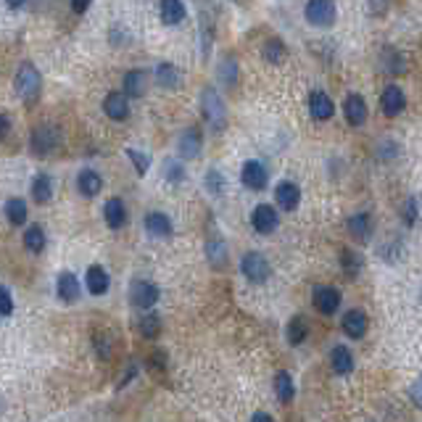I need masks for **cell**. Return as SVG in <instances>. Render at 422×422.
I'll return each mask as SVG.
<instances>
[{
    "mask_svg": "<svg viewBox=\"0 0 422 422\" xmlns=\"http://www.w3.org/2000/svg\"><path fill=\"white\" fill-rule=\"evenodd\" d=\"M201 111H204L206 124L214 132H222L228 127V109H225V100L214 87H206L201 93Z\"/></svg>",
    "mask_w": 422,
    "mask_h": 422,
    "instance_id": "cell-1",
    "label": "cell"
},
{
    "mask_svg": "<svg viewBox=\"0 0 422 422\" xmlns=\"http://www.w3.org/2000/svg\"><path fill=\"white\" fill-rule=\"evenodd\" d=\"M13 87H16V95L22 98V100H34V98L40 95L43 77H40V72L32 64H22L16 77H13Z\"/></svg>",
    "mask_w": 422,
    "mask_h": 422,
    "instance_id": "cell-2",
    "label": "cell"
},
{
    "mask_svg": "<svg viewBox=\"0 0 422 422\" xmlns=\"http://www.w3.org/2000/svg\"><path fill=\"white\" fill-rule=\"evenodd\" d=\"M240 272H243V277H246L249 282L261 285V282L270 280L272 267H270V261H267L264 253H259V251H249V253L240 259Z\"/></svg>",
    "mask_w": 422,
    "mask_h": 422,
    "instance_id": "cell-3",
    "label": "cell"
},
{
    "mask_svg": "<svg viewBox=\"0 0 422 422\" xmlns=\"http://www.w3.org/2000/svg\"><path fill=\"white\" fill-rule=\"evenodd\" d=\"M306 22L312 24V27H333L336 24V16H338V8H336V0H309L306 3Z\"/></svg>",
    "mask_w": 422,
    "mask_h": 422,
    "instance_id": "cell-4",
    "label": "cell"
},
{
    "mask_svg": "<svg viewBox=\"0 0 422 422\" xmlns=\"http://www.w3.org/2000/svg\"><path fill=\"white\" fill-rule=\"evenodd\" d=\"M161 298V291H159V285L151 280H138L130 282V303L132 306H138V309H153L156 301Z\"/></svg>",
    "mask_w": 422,
    "mask_h": 422,
    "instance_id": "cell-5",
    "label": "cell"
},
{
    "mask_svg": "<svg viewBox=\"0 0 422 422\" xmlns=\"http://www.w3.org/2000/svg\"><path fill=\"white\" fill-rule=\"evenodd\" d=\"M61 143V130L55 124H40L32 130V138H29V148H32L37 156H45L58 148Z\"/></svg>",
    "mask_w": 422,
    "mask_h": 422,
    "instance_id": "cell-6",
    "label": "cell"
},
{
    "mask_svg": "<svg viewBox=\"0 0 422 422\" xmlns=\"http://www.w3.org/2000/svg\"><path fill=\"white\" fill-rule=\"evenodd\" d=\"M280 225V217H277V209L270 204H259L253 211H251V228L256 230L259 235H272Z\"/></svg>",
    "mask_w": 422,
    "mask_h": 422,
    "instance_id": "cell-7",
    "label": "cell"
},
{
    "mask_svg": "<svg viewBox=\"0 0 422 422\" xmlns=\"http://www.w3.org/2000/svg\"><path fill=\"white\" fill-rule=\"evenodd\" d=\"M240 183L246 185L249 190H253V193H259V190H264L267 183H270V172H267V166L261 161L251 159V161H246L243 169H240Z\"/></svg>",
    "mask_w": 422,
    "mask_h": 422,
    "instance_id": "cell-8",
    "label": "cell"
},
{
    "mask_svg": "<svg viewBox=\"0 0 422 422\" xmlns=\"http://www.w3.org/2000/svg\"><path fill=\"white\" fill-rule=\"evenodd\" d=\"M275 201H277V206H280L282 211H293V209H298V204H301V187L296 183H291V180H282L275 187Z\"/></svg>",
    "mask_w": 422,
    "mask_h": 422,
    "instance_id": "cell-9",
    "label": "cell"
},
{
    "mask_svg": "<svg viewBox=\"0 0 422 422\" xmlns=\"http://www.w3.org/2000/svg\"><path fill=\"white\" fill-rule=\"evenodd\" d=\"M309 114H312V119L317 121L333 119V114H336L333 98L327 95V93H322V90H314L312 95H309Z\"/></svg>",
    "mask_w": 422,
    "mask_h": 422,
    "instance_id": "cell-10",
    "label": "cell"
},
{
    "mask_svg": "<svg viewBox=\"0 0 422 422\" xmlns=\"http://www.w3.org/2000/svg\"><path fill=\"white\" fill-rule=\"evenodd\" d=\"M341 306V293L330 285H317L314 288V309L319 314H336Z\"/></svg>",
    "mask_w": 422,
    "mask_h": 422,
    "instance_id": "cell-11",
    "label": "cell"
},
{
    "mask_svg": "<svg viewBox=\"0 0 422 422\" xmlns=\"http://www.w3.org/2000/svg\"><path fill=\"white\" fill-rule=\"evenodd\" d=\"M407 106V98H404V90L399 85H388L380 95V109L385 117H399L401 111Z\"/></svg>",
    "mask_w": 422,
    "mask_h": 422,
    "instance_id": "cell-12",
    "label": "cell"
},
{
    "mask_svg": "<svg viewBox=\"0 0 422 422\" xmlns=\"http://www.w3.org/2000/svg\"><path fill=\"white\" fill-rule=\"evenodd\" d=\"M177 151L183 159H198L201 151H204V138H201V132L195 130V127H187V130L180 135V140H177Z\"/></svg>",
    "mask_w": 422,
    "mask_h": 422,
    "instance_id": "cell-13",
    "label": "cell"
},
{
    "mask_svg": "<svg viewBox=\"0 0 422 422\" xmlns=\"http://www.w3.org/2000/svg\"><path fill=\"white\" fill-rule=\"evenodd\" d=\"M103 114L114 121H124L130 117V100L124 93H109L103 98Z\"/></svg>",
    "mask_w": 422,
    "mask_h": 422,
    "instance_id": "cell-14",
    "label": "cell"
},
{
    "mask_svg": "<svg viewBox=\"0 0 422 422\" xmlns=\"http://www.w3.org/2000/svg\"><path fill=\"white\" fill-rule=\"evenodd\" d=\"M343 114H346V121L351 127H362L367 121V100L362 95H357V93H351L343 100Z\"/></svg>",
    "mask_w": 422,
    "mask_h": 422,
    "instance_id": "cell-15",
    "label": "cell"
},
{
    "mask_svg": "<svg viewBox=\"0 0 422 422\" xmlns=\"http://www.w3.org/2000/svg\"><path fill=\"white\" fill-rule=\"evenodd\" d=\"M103 219H106V225L109 230H121L127 225V206L121 198H109L106 206H103Z\"/></svg>",
    "mask_w": 422,
    "mask_h": 422,
    "instance_id": "cell-16",
    "label": "cell"
},
{
    "mask_svg": "<svg viewBox=\"0 0 422 422\" xmlns=\"http://www.w3.org/2000/svg\"><path fill=\"white\" fill-rule=\"evenodd\" d=\"M143 225H145L148 235H153V238H172V219L166 217L164 211H151V214H145Z\"/></svg>",
    "mask_w": 422,
    "mask_h": 422,
    "instance_id": "cell-17",
    "label": "cell"
},
{
    "mask_svg": "<svg viewBox=\"0 0 422 422\" xmlns=\"http://www.w3.org/2000/svg\"><path fill=\"white\" fill-rule=\"evenodd\" d=\"M343 333L348 338L359 341V338L367 333V314L362 312V309H348L343 314Z\"/></svg>",
    "mask_w": 422,
    "mask_h": 422,
    "instance_id": "cell-18",
    "label": "cell"
},
{
    "mask_svg": "<svg viewBox=\"0 0 422 422\" xmlns=\"http://www.w3.org/2000/svg\"><path fill=\"white\" fill-rule=\"evenodd\" d=\"M55 293H58V298L64 303H74L79 298L82 288H79V280H77L72 272H61L58 282H55Z\"/></svg>",
    "mask_w": 422,
    "mask_h": 422,
    "instance_id": "cell-19",
    "label": "cell"
},
{
    "mask_svg": "<svg viewBox=\"0 0 422 422\" xmlns=\"http://www.w3.org/2000/svg\"><path fill=\"white\" fill-rule=\"evenodd\" d=\"M77 190L85 195V198H95L100 190H103V180L95 169H82L77 174Z\"/></svg>",
    "mask_w": 422,
    "mask_h": 422,
    "instance_id": "cell-20",
    "label": "cell"
},
{
    "mask_svg": "<svg viewBox=\"0 0 422 422\" xmlns=\"http://www.w3.org/2000/svg\"><path fill=\"white\" fill-rule=\"evenodd\" d=\"M85 282H87V291L93 293V296H103V293H109V272L103 270L100 264L87 267Z\"/></svg>",
    "mask_w": 422,
    "mask_h": 422,
    "instance_id": "cell-21",
    "label": "cell"
},
{
    "mask_svg": "<svg viewBox=\"0 0 422 422\" xmlns=\"http://www.w3.org/2000/svg\"><path fill=\"white\" fill-rule=\"evenodd\" d=\"M124 95L127 98H143L145 95V90H148V74L140 72V69H132L124 74Z\"/></svg>",
    "mask_w": 422,
    "mask_h": 422,
    "instance_id": "cell-22",
    "label": "cell"
},
{
    "mask_svg": "<svg viewBox=\"0 0 422 422\" xmlns=\"http://www.w3.org/2000/svg\"><path fill=\"white\" fill-rule=\"evenodd\" d=\"M346 228H348V235H351L354 240L367 243L369 235H372V219H369V214L359 211V214H354V217H348Z\"/></svg>",
    "mask_w": 422,
    "mask_h": 422,
    "instance_id": "cell-23",
    "label": "cell"
},
{
    "mask_svg": "<svg viewBox=\"0 0 422 422\" xmlns=\"http://www.w3.org/2000/svg\"><path fill=\"white\" fill-rule=\"evenodd\" d=\"M161 22L166 27H177V24L185 22V16H187V8H185L183 0H161Z\"/></svg>",
    "mask_w": 422,
    "mask_h": 422,
    "instance_id": "cell-24",
    "label": "cell"
},
{
    "mask_svg": "<svg viewBox=\"0 0 422 422\" xmlns=\"http://www.w3.org/2000/svg\"><path fill=\"white\" fill-rule=\"evenodd\" d=\"M153 79H156V85L164 87V90H174V87L180 85V72H177V66L169 64V61H161V64L156 66V72H153Z\"/></svg>",
    "mask_w": 422,
    "mask_h": 422,
    "instance_id": "cell-25",
    "label": "cell"
},
{
    "mask_svg": "<svg viewBox=\"0 0 422 422\" xmlns=\"http://www.w3.org/2000/svg\"><path fill=\"white\" fill-rule=\"evenodd\" d=\"M330 367L336 375H348L354 369V354L346 346H333L330 351Z\"/></svg>",
    "mask_w": 422,
    "mask_h": 422,
    "instance_id": "cell-26",
    "label": "cell"
},
{
    "mask_svg": "<svg viewBox=\"0 0 422 422\" xmlns=\"http://www.w3.org/2000/svg\"><path fill=\"white\" fill-rule=\"evenodd\" d=\"M275 396H277L280 404H293V399H296V385H293L291 372L280 369V372L275 375Z\"/></svg>",
    "mask_w": 422,
    "mask_h": 422,
    "instance_id": "cell-27",
    "label": "cell"
},
{
    "mask_svg": "<svg viewBox=\"0 0 422 422\" xmlns=\"http://www.w3.org/2000/svg\"><path fill=\"white\" fill-rule=\"evenodd\" d=\"M285 338H288V343L291 346H301L303 341L309 338V322H306V317H293L288 327H285Z\"/></svg>",
    "mask_w": 422,
    "mask_h": 422,
    "instance_id": "cell-28",
    "label": "cell"
},
{
    "mask_svg": "<svg viewBox=\"0 0 422 422\" xmlns=\"http://www.w3.org/2000/svg\"><path fill=\"white\" fill-rule=\"evenodd\" d=\"M206 256H209V264L214 270H225L228 267V246H225V240H209L206 243Z\"/></svg>",
    "mask_w": 422,
    "mask_h": 422,
    "instance_id": "cell-29",
    "label": "cell"
},
{
    "mask_svg": "<svg viewBox=\"0 0 422 422\" xmlns=\"http://www.w3.org/2000/svg\"><path fill=\"white\" fill-rule=\"evenodd\" d=\"M32 198L37 204H48L51 198H53V180H51V174H37L32 180Z\"/></svg>",
    "mask_w": 422,
    "mask_h": 422,
    "instance_id": "cell-30",
    "label": "cell"
},
{
    "mask_svg": "<svg viewBox=\"0 0 422 422\" xmlns=\"http://www.w3.org/2000/svg\"><path fill=\"white\" fill-rule=\"evenodd\" d=\"M217 77L225 87H235V82H238V61L232 55H225L217 66Z\"/></svg>",
    "mask_w": 422,
    "mask_h": 422,
    "instance_id": "cell-31",
    "label": "cell"
},
{
    "mask_svg": "<svg viewBox=\"0 0 422 422\" xmlns=\"http://www.w3.org/2000/svg\"><path fill=\"white\" fill-rule=\"evenodd\" d=\"M24 249L29 253H43L45 251V230L40 225H29L24 230Z\"/></svg>",
    "mask_w": 422,
    "mask_h": 422,
    "instance_id": "cell-32",
    "label": "cell"
},
{
    "mask_svg": "<svg viewBox=\"0 0 422 422\" xmlns=\"http://www.w3.org/2000/svg\"><path fill=\"white\" fill-rule=\"evenodd\" d=\"M6 217L11 222L13 228H22L24 222H27V204H24V198H8L6 201Z\"/></svg>",
    "mask_w": 422,
    "mask_h": 422,
    "instance_id": "cell-33",
    "label": "cell"
},
{
    "mask_svg": "<svg viewBox=\"0 0 422 422\" xmlns=\"http://www.w3.org/2000/svg\"><path fill=\"white\" fill-rule=\"evenodd\" d=\"M362 267H364V261H362V256H359L357 251L341 249V270L346 272L351 280H354L359 272H362Z\"/></svg>",
    "mask_w": 422,
    "mask_h": 422,
    "instance_id": "cell-34",
    "label": "cell"
},
{
    "mask_svg": "<svg viewBox=\"0 0 422 422\" xmlns=\"http://www.w3.org/2000/svg\"><path fill=\"white\" fill-rule=\"evenodd\" d=\"M206 190L211 195H217V198L225 195L228 183H225V174L219 172V169H209V172H206Z\"/></svg>",
    "mask_w": 422,
    "mask_h": 422,
    "instance_id": "cell-35",
    "label": "cell"
},
{
    "mask_svg": "<svg viewBox=\"0 0 422 422\" xmlns=\"http://www.w3.org/2000/svg\"><path fill=\"white\" fill-rule=\"evenodd\" d=\"M383 64H385V72H390V74H404L407 72V55L399 53V51H385Z\"/></svg>",
    "mask_w": 422,
    "mask_h": 422,
    "instance_id": "cell-36",
    "label": "cell"
},
{
    "mask_svg": "<svg viewBox=\"0 0 422 422\" xmlns=\"http://www.w3.org/2000/svg\"><path fill=\"white\" fill-rule=\"evenodd\" d=\"M161 333V319H159V314H145L140 317V336L148 338V341H156Z\"/></svg>",
    "mask_w": 422,
    "mask_h": 422,
    "instance_id": "cell-37",
    "label": "cell"
},
{
    "mask_svg": "<svg viewBox=\"0 0 422 422\" xmlns=\"http://www.w3.org/2000/svg\"><path fill=\"white\" fill-rule=\"evenodd\" d=\"M285 53H288V51H285V43H282V40H270V43L264 45V61H267V64H282V61H285Z\"/></svg>",
    "mask_w": 422,
    "mask_h": 422,
    "instance_id": "cell-38",
    "label": "cell"
},
{
    "mask_svg": "<svg viewBox=\"0 0 422 422\" xmlns=\"http://www.w3.org/2000/svg\"><path fill=\"white\" fill-rule=\"evenodd\" d=\"M164 180L166 183H183L185 180V166L180 161H172V159H166L164 161Z\"/></svg>",
    "mask_w": 422,
    "mask_h": 422,
    "instance_id": "cell-39",
    "label": "cell"
},
{
    "mask_svg": "<svg viewBox=\"0 0 422 422\" xmlns=\"http://www.w3.org/2000/svg\"><path fill=\"white\" fill-rule=\"evenodd\" d=\"M127 159H130V161L135 164V172L140 174V177H143L145 172H148V166H151V159H148L145 153L138 151V148H127Z\"/></svg>",
    "mask_w": 422,
    "mask_h": 422,
    "instance_id": "cell-40",
    "label": "cell"
},
{
    "mask_svg": "<svg viewBox=\"0 0 422 422\" xmlns=\"http://www.w3.org/2000/svg\"><path fill=\"white\" fill-rule=\"evenodd\" d=\"M417 214H420V209H417V198H414V195H409L401 217H404V222H407L409 228H414V225H417Z\"/></svg>",
    "mask_w": 422,
    "mask_h": 422,
    "instance_id": "cell-41",
    "label": "cell"
},
{
    "mask_svg": "<svg viewBox=\"0 0 422 422\" xmlns=\"http://www.w3.org/2000/svg\"><path fill=\"white\" fill-rule=\"evenodd\" d=\"M399 143H393V140H383L378 143V156L383 159V161H390V159H396L399 156Z\"/></svg>",
    "mask_w": 422,
    "mask_h": 422,
    "instance_id": "cell-42",
    "label": "cell"
},
{
    "mask_svg": "<svg viewBox=\"0 0 422 422\" xmlns=\"http://www.w3.org/2000/svg\"><path fill=\"white\" fill-rule=\"evenodd\" d=\"M13 314V298L11 291L6 285H0V317H11Z\"/></svg>",
    "mask_w": 422,
    "mask_h": 422,
    "instance_id": "cell-43",
    "label": "cell"
},
{
    "mask_svg": "<svg viewBox=\"0 0 422 422\" xmlns=\"http://www.w3.org/2000/svg\"><path fill=\"white\" fill-rule=\"evenodd\" d=\"M95 346H98V354H100V359H109L111 357V343L106 336H98L95 338Z\"/></svg>",
    "mask_w": 422,
    "mask_h": 422,
    "instance_id": "cell-44",
    "label": "cell"
},
{
    "mask_svg": "<svg viewBox=\"0 0 422 422\" xmlns=\"http://www.w3.org/2000/svg\"><path fill=\"white\" fill-rule=\"evenodd\" d=\"M8 130H11V119H8L6 114H0V140L8 135Z\"/></svg>",
    "mask_w": 422,
    "mask_h": 422,
    "instance_id": "cell-45",
    "label": "cell"
},
{
    "mask_svg": "<svg viewBox=\"0 0 422 422\" xmlns=\"http://www.w3.org/2000/svg\"><path fill=\"white\" fill-rule=\"evenodd\" d=\"M90 3L93 0H72V8H74V13H85L90 8Z\"/></svg>",
    "mask_w": 422,
    "mask_h": 422,
    "instance_id": "cell-46",
    "label": "cell"
},
{
    "mask_svg": "<svg viewBox=\"0 0 422 422\" xmlns=\"http://www.w3.org/2000/svg\"><path fill=\"white\" fill-rule=\"evenodd\" d=\"M369 3H372V6H369V11L375 13V16L385 11V0H369Z\"/></svg>",
    "mask_w": 422,
    "mask_h": 422,
    "instance_id": "cell-47",
    "label": "cell"
},
{
    "mask_svg": "<svg viewBox=\"0 0 422 422\" xmlns=\"http://www.w3.org/2000/svg\"><path fill=\"white\" fill-rule=\"evenodd\" d=\"M411 399H414V407H422V399H420V383H414V385H411Z\"/></svg>",
    "mask_w": 422,
    "mask_h": 422,
    "instance_id": "cell-48",
    "label": "cell"
},
{
    "mask_svg": "<svg viewBox=\"0 0 422 422\" xmlns=\"http://www.w3.org/2000/svg\"><path fill=\"white\" fill-rule=\"evenodd\" d=\"M251 420H261V422H272V414H267V411H256Z\"/></svg>",
    "mask_w": 422,
    "mask_h": 422,
    "instance_id": "cell-49",
    "label": "cell"
},
{
    "mask_svg": "<svg viewBox=\"0 0 422 422\" xmlns=\"http://www.w3.org/2000/svg\"><path fill=\"white\" fill-rule=\"evenodd\" d=\"M6 3H8V8H22L27 0H6Z\"/></svg>",
    "mask_w": 422,
    "mask_h": 422,
    "instance_id": "cell-50",
    "label": "cell"
}]
</instances>
